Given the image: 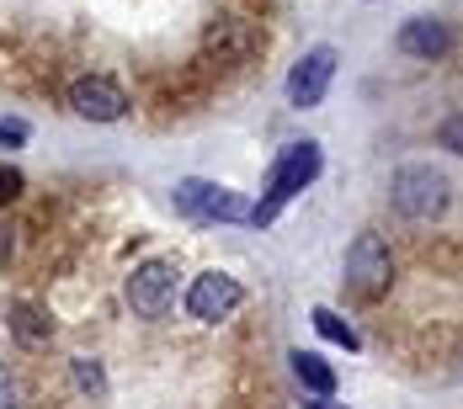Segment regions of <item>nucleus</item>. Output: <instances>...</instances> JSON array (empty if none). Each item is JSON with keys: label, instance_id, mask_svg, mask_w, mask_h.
<instances>
[{"label": "nucleus", "instance_id": "f257e3e1", "mask_svg": "<svg viewBox=\"0 0 463 409\" xmlns=\"http://www.w3.org/2000/svg\"><path fill=\"white\" fill-rule=\"evenodd\" d=\"M320 165H325L320 144H309V138H304V144H288V149L278 154V165H272V176H267L261 202L250 208V224H272L282 208H288V202H293L309 181H315V176H320Z\"/></svg>", "mask_w": 463, "mask_h": 409}, {"label": "nucleus", "instance_id": "f03ea898", "mask_svg": "<svg viewBox=\"0 0 463 409\" xmlns=\"http://www.w3.org/2000/svg\"><path fill=\"white\" fill-rule=\"evenodd\" d=\"M389 202L400 208V218H411V224H431L442 208H448V176L442 171H431V165H400L394 171V181H389Z\"/></svg>", "mask_w": 463, "mask_h": 409}, {"label": "nucleus", "instance_id": "7ed1b4c3", "mask_svg": "<svg viewBox=\"0 0 463 409\" xmlns=\"http://www.w3.org/2000/svg\"><path fill=\"white\" fill-rule=\"evenodd\" d=\"M176 213H186L192 224H250V202L240 191L197 181V176L176 181Z\"/></svg>", "mask_w": 463, "mask_h": 409}, {"label": "nucleus", "instance_id": "20e7f679", "mask_svg": "<svg viewBox=\"0 0 463 409\" xmlns=\"http://www.w3.org/2000/svg\"><path fill=\"white\" fill-rule=\"evenodd\" d=\"M176 266L171 261H144L134 266V276L123 282V293H128V309L139 319H165L171 314V303H176Z\"/></svg>", "mask_w": 463, "mask_h": 409}, {"label": "nucleus", "instance_id": "39448f33", "mask_svg": "<svg viewBox=\"0 0 463 409\" xmlns=\"http://www.w3.org/2000/svg\"><path fill=\"white\" fill-rule=\"evenodd\" d=\"M389 276H394V256L378 234H357L352 250H346V287L357 298H378L389 293Z\"/></svg>", "mask_w": 463, "mask_h": 409}, {"label": "nucleus", "instance_id": "423d86ee", "mask_svg": "<svg viewBox=\"0 0 463 409\" xmlns=\"http://www.w3.org/2000/svg\"><path fill=\"white\" fill-rule=\"evenodd\" d=\"M330 80H335V48L320 43V48H309V53L293 64V75H288V101H293L298 112H309V107H320L325 101Z\"/></svg>", "mask_w": 463, "mask_h": 409}, {"label": "nucleus", "instance_id": "0eeeda50", "mask_svg": "<svg viewBox=\"0 0 463 409\" xmlns=\"http://www.w3.org/2000/svg\"><path fill=\"white\" fill-rule=\"evenodd\" d=\"M240 309V282L230 272H203L186 287V314L203 319V324H219Z\"/></svg>", "mask_w": 463, "mask_h": 409}, {"label": "nucleus", "instance_id": "6e6552de", "mask_svg": "<svg viewBox=\"0 0 463 409\" xmlns=\"http://www.w3.org/2000/svg\"><path fill=\"white\" fill-rule=\"evenodd\" d=\"M70 107H75L86 123H118V117L128 112V96L118 91L107 75H86V80L70 86Z\"/></svg>", "mask_w": 463, "mask_h": 409}, {"label": "nucleus", "instance_id": "1a4fd4ad", "mask_svg": "<svg viewBox=\"0 0 463 409\" xmlns=\"http://www.w3.org/2000/svg\"><path fill=\"white\" fill-rule=\"evenodd\" d=\"M261 43H267V38H261L256 22H234V16H224V22L208 27V53H219V64H240V59H250Z\"/></svg>", "mask_w": 463, "mask_h": 409}, {"label": "nucleus", "instance_id": "9d476101", "mask_svg": "<svg viewBox=\"0 0 463 409\" xmlns=\"http://www.w3.org/2000/svg\"><path fill=\"white\" fill-rule=\"evenodd\" d=\"M448 43L453 38H448V27L437 16H416V22L400 27V53H411V59H442Z\"/></svg>", "mask_w": 463, "mask_h": 409}, {"label": "nucleus", "instance_id": "9b49d317", "mask_svg": "<svg viewBox=\"0 0 463 409\" xmlns=\"http://www.w3.org/2000/svg\"><path fill=\"white\" fill-rule=\"evenodd\" d=\"M288 362H293V377H298L315 399H330V394H335V372L325 367V357H315V351H293Z\"/></svg>", "mask_w": 463, "mask_h": 409}, {"label": "nucleus", "instance_id": "f8f14e48", "mask_svg": "<svg viewBox=\"0 0 463 409\" xmlns=\"http://www.w3.org/2000/svg\"><path fill=\"white\" fill-rule=\"evenodd\" d=\"M309 319H315V330H320L325 340H335V346H346V351H357V346H363V340H357V330L335 314V309H315Z\"/></svg>", "mask_w": 463, "mask_h": 409}, {"label": "nucleus", "instance_id": "ddd939ff", "mask_svg": "<svg viewBox=\"0 0 463 409\" xmlns=\"http://www.w3.org/2000/svg\"><path fill=\"white\" fill-rule=\"evenodd\" d=\"M11 330H16V340H27V346L48 340V319L38 314V309H27V303H22V309L11 314Z\"/></svg>", "mask_w": 463, "mask_h": 409}, {"label": "nucleus", "instance_id": "4468645a", "mask_svg": "<svg viewBox=\"0 0 463 409\" xmlns=\"http://www.w3.org/2000/svg\"><path fill=\"white\" fill-rule=\"evenodd\" d=\"M70 372H75V383H80L91 399H101V394H107V377H101V367H96L91 357H75V362H70Z\"/></svg>", "mask_w": 463, "mask_h": 409}, {"label": "nucleus", "instance_id": "2eb2a0df", "mask_svg": "<svg viewBox=\"0 0 463 409\" xmlns=\"http://www.w3.org/2000/svg\"><path fill=\"white\" fill-rule=\"evenodd\" d=\"M437 144H442V149H453V154H463V112H458V117H448V123L437 128Z\"/></svg>", "mask_w": 463, "mask_h": 409}, {"label": "nucleus", "instance_id": "dca6fc26", "mask_svg": "<svg viewBox=\"0 0 463 409\" xmlns=\"http://www.w3.org/2000/svg\"><path fill=\"white\" fill-rule=\"evenodd\" d=\"M0 409H22V394H16V377L5 372V362H0Z\"/></svg>", "mask_w": 463, "mask_h": 409}, {"label": "nucleus", "instance_id": "f3484780", "mask_svg": "<svg viewBox=\"0 0 463 409\" xmlns=\"http://www.w3.org/2000/svg\"><path fill=\"white\" fill-rule=\"evenodd\" d=\"M22 191V171H11V165H0V202H11Z\"/></svg>", "mask_w": 463, "mask_h": 409}, {"label": "nucleus", "instance_id": "a211bd4d", "mask_svg": "<svg viewBox=\"0 0 463 409\" xmlns=\"http://www.w3.org/2000/svg\"><path fill=\"white\" fill-rule=\"evenodd\" d=\"M22 138H27L22 123H0V144H22Z\"/></svg>", "mask_w": 463, "mask_h": 409}, {"label": "nucleus", "instance_id": "6ab92c4d", "mask_svg": "<svg viewBox=\"0 0 463 409\" xmlns=\"http://www.w3.org/2000/svg\"><path fill=\"white\" fill-rule=\"evenodd\" d=\"M11 256V224H0V261Z\"/></svg>", "mask_w": 463, "mask_h": 409}, {"label": "nucleus", "instance_id": "aec40b11", "mask_svg": "<svg viewBox=\"0 0 463 409\" xmlns=\"http://www.w3.org/2000/svg\"><path fill=\"white\" fill-rule=\"evenodd\" d=\"M304 409H346V404H330V399H315V404H304Z\"/></svg>", "mask_w": 463, "mask_h": 409}]
</instances>
